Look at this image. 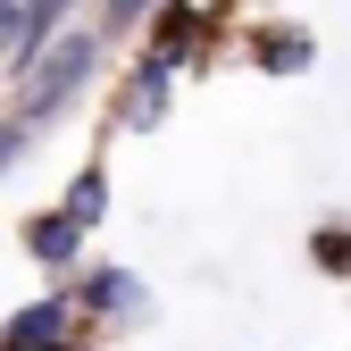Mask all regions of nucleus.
<instances>
[{"mask_svg": "<svg viewBox=\"0 0 351 351\" xmlns=\"http://www.w3.org/2000/svg\"><path fill=\"white\" fill-rule=\"evenodd\" d=\"M0 351H67V293H42L0 326Z\"/></svg>", "mask_w": 351, "mask_h": 351, "instance_id": "obj_2", "label": "nucleus"}, {"mask_svg": "<svg viewBox=\"0 0 351 351\" xmlns=\"http://www.w3.org/2000/svg\"><path fill=\"white\" fill-rule=\"evenodd\" d=\"M84 234H93V226H84L75 209H42V217H25V251L42 259V268H67V259L84 251Z\"/></svg>", "mask_w": 351, "mask_h": 351, "instance_id": "obj_3", "label": "nucleus"}, {"mask_svg": "<svg viewBox=\"0 0 351 351\" xmlns=\"http://www.w3.org/2000/svg\"><path fill=\"white\" fill-rule=\"evenodd\" d=\"M251 59L268 67V75H301V67H310V34H293V25H268V34L251 42Z\"/></svg>", "mask_w": 351, "mask_h": 351, "instance_id": "obj_5", "label": "nucleus"}, {"mask_svg": "<svg viewBox=\"0 0 351 351\" xmlns=\"http://www.w3.org/2000/svg\"><path fill=\"white\" fill-rule=\"evenodd\" d=\"M143 9H151V0H109L101 17H109V25H125V17H143Z\"/></svg>", "mask_w": 351, "mask_h": 351, "instance_id": "obj_11", "label": "nucleus"}, {"mask_svg": "<svg viewBox=\"0 0 351 351\" xmlns=\"http://www.w3.org/2000/svg\"><path fill=\"white\" fill-rule=\"evenodd\" d=\"M25 143H34V117H0V176L25 159Z\"/></svg>", "mask_w": 351, "mask_h": 351, "instance_id": "obj_9", "label": "nucleus"}, {"mask_svg": "<svg viewBox=\"0 0 351 351\" xmlns=\"http://www.w3.org/2000/svg\"><path fill=\"white\" fill-rule=\"evenodd\" d=\"M318 259H326V268H343V276H351V226H326V234H318Z\"/></svg>", "mask_w": 351, "mask_h": 351, "instance_id": "obj_10", "label": "nucleus"}, {"mask_svg": "<svg viewBox=\"0 0 351 351\" xmlns=\"http://www.w3.org/2000/svg\"><path fill=\"white\" fill-rule=\"evenodd\" d=\"M75 301H84V310H101V318H143V285H134V268H93Z\"/></svg>", "mask_w": 351, "mask_h": 351, "instance_id": "obj_4", "label": "nucleus"}, {"mask_svg": "<svg viewBox=\"0 0 351 351\" xmlns=\"http://www.w3.org/2000/svg\"><path fill=\"white\" fill-rule=\"evenodd\" d=\"M59 209H75V217H84V226H101V217H109V167H101V159H84Z\"/></svg>", "mask_w": 351, "mask_h": 351, "instance_id": "obj_6", "label": "nucleus"}, {"mask_svg": "<svg viewBox=\"0 0 351 351\" xmlns=\"http://www.w3.org/2000/svg\"><path fill=\"white\" fill-rule=\"evenodd\" d=\"M193 34H201V9H184V0H167V9H159V42H151V51L184 59V51H193Z\"/></svg>", "mask_w": 351, "mask_h": 351, "instance_id": "obj_8", "label": "nucleus"}, {"mask_svg": "<svg viewBox=\"0 0 351 351\" xmlns=\"http://www.w3.org/2000/svg\"><path fill=\"white\" fill-rule=\"evenodd\" d=\"M9 17H25V9H9V0H0V25H9Z\"/></svg>", "mask_w": 351, "mask_h": 351, "instance_id": "obj_12", "label": "nucleus"}, {"mask_svg": "<svg viewBox=\"0 0 351 351\" xmlns=\"http://www.w3.org/2000/svg\"><path fill=\"white\" fill-rule=\"evenodd\" d=\"M167 67H176L167 51H151V59H143V75H134V101H125V117H134V125H151V117H159V93H167Z\"/></svg>", "mask_w": 351, "mask_h": 351, "instance_id": "obj_7", "label": "nucleus"}, {"mask_svg": "<svg viewBox=\"0 0 351 351\" xmlns=\"http://www.w3.org/2000/svg\"><path fill=\"white\" fill-rule=\"evenodd\" d=\"M93 59H101V42H93V34H67V42H51V59L34 67V93H25V109H17V117H34V125H42V117H59V109L84 93Z\"/></svg>", "mask_w": 351, "mask_h": 351, "instance_id": "obj_1", "label": "nucleus"}]
</instances>
